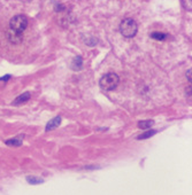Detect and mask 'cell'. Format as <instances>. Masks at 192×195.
I'll use <instances>...</instances> for the list:
<instances>
[{"label":"cell","instance_id":"obj_7","mask_svg":"<svg viewBox=\"0 0 192 195\" xmlns=\"http://www.w3.org/2000/svg\"><path fill=\"white\" fill-rule=\"evenodd\" d=\"M61 123V117H54L53 119H51L46 125V131H50V130H54V128H57L59 125Z\"/></svg>","mask_w":192,"mask_h":195},{"label":"cell","instance_id":"obj_10","mask_svg":"<svg viewBox=\"0 0 192 195\" xmlns=\"http://www.w3.org/2000/svg\"><path fill=\"white\" fill-rule=\"evenodd\" d=\"M26 181L31 185H38V184H42L44 183V180L40 178H36V177H26Z\"/></svg>","mask_w":192,"mask_h":195},{"label":"cell","instance_id":"obj_1","mask_svg":"<svg viewBox=\"0 0 192 195\" xmlns=\"http://www.w3.org/2000/svg\"><path fill=\"white\" fill-rule=\"evenodd\" d=\"M120 83V77L115 72H108L105 76L100 78L99 80V86L104 91H112L117 87Z\"/></svg>","mask_w":192,"mask_h":195},{"label":"cell","instance_id":"obj_3","mask_svg":"<svg viewBox=\"0 0 192 195\" xmlns=\"http://www.w3.org/2000/svg\"><path fill=\"white\" fill-rule=\"evenodd\" d=\"M28 26V19L24 15H16L9 22V29L22 33Z\"/></svg>","mask_w":192,"mask_h":195},{"label":"cell","instance_id":"obj_13","mask_svg":"<svg viewBox=\"0 0 192 195\" xmlns=\"http://www.w3.org/2000/svg\"><path fill=\"white\" fill-rule=\"evenodd\" d=\"M183 5L187 9L191 10V0H183Z\"/></svg>","mask_w":192,"mask_h":195},{"label":"cell","instance_id":"obj_11","mask_svg":"<svg viewBox=\"0 0 192 195\" xmlns=\"http://www.w3.org/2000/svg\"><path fill=\"white\" fill-rule=\"evenodd\" d=\"M155 133H156L155 130H150V131H147V132H145V133L138 135L137 139H138V140H141V139H147V138H150V137H152V135H154Z\"/></svg>","mask_w":192,"mask_h":195},{"label":"cell","instance_id":"obj_6","mask_svg":"<svg viewBox=\"0 0 192 195\" xmlns=\"http://www.w3.org/2000/svg\"><path fill=\"white\" fill-rule=\"evenodd\" d=\"M23 141V135H17L16 138L9 139V140H6V145L7 146H14V147H20L22 145Z\"/></svg>","mask_w":192,"mask_h":195},{"label":"cell","instance_id":"obj_12","mask_svg":"<svg viewBox=\"0 0 192 195\" xmlns=\"http://www.w3.org/2000/svg\"><path fill=\"white\" fill-rule=\"evenodd\" d=\"M151 37L155 40H163V39H166L167 35L162 33V32H153V33H151Z\"/></svg>","mask_w":192,"mask_h":195},{"label":"cell","instance_id":"obj_8","mask_svg":"<svg viewBox=\"0 0 192 195\" xmlns=\"http://www.w3.org/2000/svg\"><path fill=\"white\" fill-rule=\"evenodd\" d=\"M83 66V60H82V57L81 56H77L74 59L73 61V64H72V68H73L74 70H79Z\"/></svg>","mask_w":192,"mask_h":195},{"label":"cell","instance_id":"obj_14","mask_svg":"<svg viewBox=\"0 0 192 195\" xmlns=\"http://www.w3.org/2000/svg\"><path fill=\"white\" fill-rule=\"evenodd\" d=\"M11 78V76H6V77H2V78H0L1 80H7V79H9Z\"/></svg>","mask_w":192,"mask_h":195},{"label":"cell","instance_id":"obj_9","mask_svg":"<svg viewBox=\"0 0 192 195\" xmlns=\"http://www.w3.org/2000/svg\"><path fill=\"white\" fill-rule=\"evenodd\" d=\"M153 124H154V122L151 121V119H148V121H140L139 123H138V128H143V130H147V128H152Z\"/></svg>","mask_w":192,"mask_h":195},{"label":"cell","instance_id":"obj_2","mask_svg":"<svg viewBox=\"0 0 192 195\" xmlns=\"http://www.w3.org/2000/svg\"><path fill=\"white\" fill-rule=\"evenodd\" d=\"M137 31H138V26H137L136 21L132 20V19H125L120 24V32L125 38L135 37Z\"/></svg>","mask_w":192,"mask_h":195},{"label":"cell","instance_id":"obj_5","mask_svg":"<svg viewBox=\"0 0 192 195\" xmlns=\"http://www.w3.org/2000/svg\"><path fill=\"white\" fill-rule=\"evenodd\" d=\"M30 93L29 92H26L23 93V94H21V95H19V97L16 98L15 100L12 102V104L13 106H20V104H23V103H26L28 100H30Z\"/></svg>","mask_w":192,"mask_h":195},{"label":"cell","instance_id":"obj_4","mask_svg":"<svg viewBox=\"0 0 192 195\" xmlns=\"http://www.w3.org/2000/svg\"><path fill=\"white\" fill-rule=\"evenodd\" d=\"M7 38H8L9 41L13 43V44H20V43L23 40L22 33H20V32H15V31L11 30V29L7 31Z\"/></svg>","mask_w":192,"mask_h":195}]
</instances>
